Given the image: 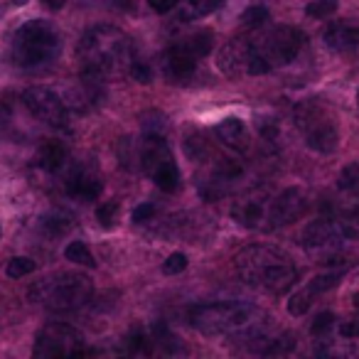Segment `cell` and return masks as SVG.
<instances>
[{
	"instance_id": "33",
	"label": "cell",
	"mask_w": 359,
	"mask_h": 359,
	"mask_svg": "<svg viewBox=\"0 0 359 359\" xmlns=\"http://www.w3.org/2000/svg\"><path fill=\"white\" fill-rule=\"evenodd\" d=\"M187 269V256L185 254H170L168 259H165V264H163V271L168 276H175V273H182V271Z\"/></svg>"
},
{
	"instance_id": "11",
	"label": "cell",
	"mask_w": 359,
	"mask_h": 359,
	"mask_svg": "<svg viewBox=\"0 0 359 359\" xmlns=\"http://www.w3.org/2000/svg\"><path fill=\"white\" fill-rule=\"evenodd\" d=\"M308 212V195L300 187H288L266 207V229H278L298 222Z\"/></svg>"
},
{
	"instance_id": "21",
	"label": "cell",
	"mask_w": 359,
	"mask_h": 359,
	"mask_svg": "<svg viewBox=\"0 0 359 359\" xmlns=\"http://www.w3.org/2000/svg\"><path fill=\"white\" fill-rule=\"evenodd\" d=\"M217 6H219L217 0H177V3H175V11H177V18L182 22H192V20H200V18L210 15Z\"/></svg>"
},
{
	"instance_id": "31",
	"label": "cell",
	"mask_w": 359,
	"mask_h": 359,
	"mask_svg": "<svg viewBox=\"0 0 359 359\" xmlns=\"http://www.w3.org/2000/svg\"><path fill=\"white\" fill-rule=\"evenodd\" d=\"M116 217H118V202H101L96 207V219L104 229H111L116 224Z\"/></svg>"
},
{
	"instance_id": "27",
	"label": "cell",
	"mask_w": 359,
	"mask_h": 359,
	"mask_svg": "<svg viewBox=\"0 0 359 359\" xmlns=\"http://www.w3.org/2000/svg\"><path fill=\"white\" fill-rule=\"evenodd\" d=\"M185 150H187V155H190L192 160H205V158H210V153H212L205 133H200V130H197L195 135H192V133L187 135V138H185Z\"/></svg>"
},
{
	"instance_id": "18",
	"label": "cell",
	"mask_w": 359,
	"mask_h": 359,
	"mask_svg": "<svg viewBox=\"0 0 359 359\" xmlns=\"http://www.w3.org/2000/svg\"><path fill=\"white\" fill-rule=\"evenodd\" d=\"M249 40H231L219 52V69L226 76L249 74Z\"/></svg>"
},
{
	"instance_id": "3",
	"label": "cell",
	"mask_w": 359,
	"mask_h": 359,
	"mask_svg": "<svg viewBox=\"0 0 359 359\" xmlns=\"http://www.w3.org/2000/svg\"><path fill=\"white\" fill-rule=\"evenodd\" d=\"M305 45V35L295 27L276 25L259 35L256 40H249V74H269L276 67H285L300 55Z\"/></svg>"
},
{
	"instance_id": "13",
	"label": "cell",
	"mask_w": 359,
	"mask_h": 359,
	"mask_svg": "<svg viewBox=\"0 0 359 359\" xmlns=\"http://www.w3.org/2000/svg\"><path fill=\"white\" fill-rule=\"evenodd\" d=\"M342 278V271H330V273H323V276H315L305 288H300L298 293H293V298L288 300V313L290 315H305L310 310V305L315 303V298L327 290H332L334 285L339 283Z\"/></svg>"
},
{
	"instance_id": "39",
	"label": "cell",
	"mask_w": 359,
	"mask_h": 359,
	"mask_svg": "<svg viewBox=\"0 0 359 359\" xmlns=\"http://www.w3.org/2000/svg\"><path fill=\"white\" fill-rule=\"evenodd\" d=\"M354 308H357V310H359V293H357V295H354Z\"/></svg>"
},
{
	"instance_id": "17",
	"label": "cell",
	"mask_w": 359,
	"mask_h": 359,
	"mask_svg": "<svg viewBox=\"0 0 359 359\" xmlns=\"http://www.w3.org/2000/svg\"><path fill=\"white\" fill-rule=\"evenodd\" d=\"M325 45L334 52H354L359 47V22L337 20L325 30Z\"/></svg>"
},
{
	"instance_id": "6",
	"label": "cell",
	"mask_w": 359,
	"mask_h": 359,
	"mask_svg": "<svg viewBox=\"0 0 359 359\" xmlns=\"http://www.w3.org/2000/svg\"><path fill=\"white\" fill-rule=\"evenodd\" d=\"M359 241V217H327L305 226L303 244L308 251L323 256L325 264L342 256L352 244Z\"/></svg>"
},
{
	"instance_id": "41",
	"label": "cell",
	"mask_w": 359,
	"mask_h": 359,
	"mask_svg": "<svg viewBox=\"0 0 359 359\" xmlns=\"http://www.w3.org/2000/svg\"><path fill=\"white\" fill-rule=\"evenodd\" d=\"M0 234H3V231H0Z\"/></svg>"
},
{
	"instance_id": "14",
	"label": "cell",
	"mask_w": 359,
	"mask_h": 359,
	"mask_svg": "<svg viewBox=\"0 0 359 359\" xmlns=\"http://www.w3.org/2000/svg\"><path fill=\"white\" fill-rule=\"evenodd\" d=\"M65 185H67V195H69L72 200H79V202L99 200L101 190H104L99 175H96L91 168H84V165H74V168L69 170Z\"/></svg>"
},
{
	"instance_id": "32",
	"label": "cell",
	"mask_w": 359,
	"mask_h": 359,
	"mask_svg": "<svg viewBox=\"0 0 359 359\" xmlns=\"http://www.w3.org/2000/svg\"><path fill=\"white\" fill-rule=\"evenodd\" d=\"M337 185L339 190H354V187H359V163L344 165L337 177Z\"/></svg>"
},
{
	"instance_id": "7",
	"label": "cell",
	"mask_w": 359,
	"mask_h": 359,
	"mask_svg": "<svg viewBox=\"0 0 359 359\" xmlns=\"http://www.w3.org/2000/svg\"><path fill=\"white\" fill-rule=\"evenodd\" d=\"M60 32L45 20L25 22L13 40V60L18 67H25V69L50 65L60 57Z\"/></svg>"
},
{
	"instance_id": "10",
	"label": "cell",
	"mask_w": 359,
	"mask_h": 359,
	"mask_svg": "<svg viewBox=\"0 0 359 359\" xmlns=\"http://www.w3.org/2000/svg\"><path fill=\"white\" fill-rule=\"evenodd\" d=\"M22 104L27 106L32 116L50 128L69 130V116H67V106L55 91L45 89V86H32L22 94Z\"/></svg>"
},
{
	"instance_id": "34",
	"label": "cell",
	"mask_w": 359,
	"mask_h": 359,
	"mask_svg": "<svg viewBox=\"0 0 359 359\" xmlns=\"http://www.w3.org/2000/svg\"><path fill=\"white\" fill-rule=\"evenodd\" d=\"M332 325H334V315L332 313H320L318 318L313 320V327H310V332H313L315 337H323V334L327 332Z\"/></svg>"
},
{
	"instance_id": "16",
	"label": "cell",
	"mask_w": 359,
	"mask_h": 359,
	"mask_svg": "<svg viewBox=\"0 0 359 359\" xmlns=\"http://www.w3.org/2000/svg\"><path fill=\"white\" fill-rule=\"evenodd\" d=\"M163 69L165 74H168L170 81H177V84H185V81L192 79V74H195L197 69V60L190 55V52L185 50V47H170L168 55H165L163 60Z\"/></svg>"
},
{
	"instance_id": "38",
	"label": "cell",
	"mask_w": 359,
	"mask_h": 359,
	"mask_svg": "<svg viewBox=\"0 0 359 359\" xmlns=\"http://www.w3.org/2000/svg\"><path fill=\"white\" fill-rule=\"evenodd\" d=\"M67 0H42V6H47L50 11H62Z\"/></svg>"
},
{
	"instance_id": "5",
	"label": "cell",
	"mask_w": 359,
	"mask_h": 359,
	"mask_svg": "<svg viewBox=\"0 0 359 359\" xmlns=\"http://www.w3.org/2000/svg\"><path fill=\"white\" fill-rule=\"evenodd\" d=\"M190 325L202 334H241L244 330L264 323L266 315L246 303H207L190 310Z\"/></svg>"
},
{
	"instance_id": "4",
	"label": "cell",
	"mask_w": 359,
	"mask_h": 359,
	"mask_svg": "<svg viewBox=\"0 0 359 359\" xmlns=\"http://www.w3.org/2000/svg\"><path fill=\"white\" fill-rule=\"evenodd\" d=\"M91 293H94V283L89 276L62 271V273H52L35 280L27 295L35 305L65 313V310H76L84 303H89Z\"/></svg>"
},
{
	"instance_id": "24",
	"label": "cell",
	"mask_w": 359,
	"mask_h": 359,
	"mask_svg": "<svg viewBox=\"0 0 359 359\" xmlns=\"http://www.w3.org/2000/svg\"><path fill=\"white\" fill-rule=\"evenodd\" d=\"M153 182L163 192H175V190H177V187H180V170H177V165H175V160H172V163H168V165H163L160 170H155Z\"/></svg>"
},
{
	"instance_id": "1",
	"label": "cell",
	"mask_w": 359,
	"mask_h": 359,
	"mask_svg": "<svg viewBox=\"0 0 359 359\" xmlns=\"http://www.w3.org/2000/svg\"><path fill=\"white\" fill-rule=\"evenodd\" d=\"M236 273L246 285L271 295H283L298 280L293 259L273 246H246L234 259Z\"/></svg>"
},
{
	"instance_id": "40",
	"label": "cell",
	"mask_w": 359,
	"mask_h": 359,
	"mask_svg": "<svg viewBox=\"0 0 359 359\" xmlns=\"http://www.w3.org/2000/svg\"><path fill=\"white\" fill-rule=\"evenodd\" d=\"M217 3H224V0H217Z\"/></svg>"
},
{
	"instance_id": "12",
	"label": "cell",
	"mask_w": 359,
	"mask_h": 359,
	"mask_svg": "<svg viewBox=\"0 0 359 359\" xmlns=\"http://www.w3.org/2000/svg\"><path fill=\"white\" fill-rule=\"evenodd\" d=\"M323 354L337 357H359V318L357 320H334V325L323 334Z\"/></svg>"
},
{
	"instance_id": "36",
	"label": "cell",
	"mask_w": 359,
	"mask_h": 359,
	"mask_svg": "<svg viewBox=\"0 0 359 359\" xmlns=\"http://www.w3.org/2000/svg\"><path fill=\"white\" fill-rule=\"evenodd\" d=\"M130 217H133L135 224H143V222H150L155 217V207L150 205V202H143V205L135 207L133 215H130Z\"/></svg>"
},
{
	"instance_id": "23",
	"label": "cell",
	"mask_w": 359,
	"mask_h": 359,
	"mask_svg": "<svg viewBox=\"0 0 359 359\" xmlns=\"http://www.w3.org/2000/svg\"><path fill=\"white\" fill-rule=\"evenodd\" d=\"M180 47H185L195 60H202L215 47V37H212V32H195V35H190L187 40L180 42Z\"/></svg>"
},
{
	"instance_id": "37",
	"label": "cell",
	"mask_w": 359,
	"mask_h": 359,
	"mask_svg": "<svg viewBox=\"0 0 359 359\" xmlns=\"http://www.w3.org/2000/svg\"><path fill=\"white\" fill-rule=\"evenodd\" d=\"M175 3H177V0H148V6L153 8L158 15H165V13L175 11Z\"/></svg>"
},
{
	"instance_id": "19",
	"label": "cell",
	"mask_w": 359,
	"mask_h": 359,
	"mask_svg": "<svg viewBox=\"0 0 359 359\" xmlns=\"http://www.w3.org/2000/svg\"><path fill=\"white\" fill-rule=\"evenodd\" d=\"M231 217L246 229H266V205L259 200H241L234 205Z\"/></svg>"
},
{
	"instance_id": "8",
	"label": "cell",
	"mask_w": 359,
	"mask_h": 359,
	"mask_svg": "<svg viewBox=\"0 0 359 359\" xmlns=\"http://www.w3.org/2000/svg\"><path fill=\"white\" fill-rule=\"evenodd\" d=\"M295 123L305 138V145L315 153H334L339 143V130L327 106L320 101H303L295 109Z\"/></svg>"
},
{
	"instance_id": "2",
	"label": "cell",
	"mask_w": 359,
	"mask_h": 359,
	"mask_svg": "<svg viewBox=\"0 0 359 359\" xmlns=\"http://www.w3.org/2000/svg\"><path fill=\"white\" fill-rule=\"evenodd\" d=\"M130 40L121 30L111 25H96L81 37L79 60L84 65V76L94 81H104L130 67Z\"/></svg>"
},
{
	"instance_id": "29",
	"label": "cell",
	"mask_w": 359,
	"mask_h": 359,
	"mask_svg": "<svg viewBox=\"0 0 359 359\" xmlns=\"http://www.w3.org/2000/svg\"><path fill=\"white\" fill-rule=\"evenodd\" d=\"M339 0H313V3H308V8H305V13H308L310 18H315V20H323V18H330L334 11H337Z\"/></svg>"
},
{
	"instance_id": "30",
	"label": "cell",
	"mask_w": 359,
	"mask_h": 359,
	"mask_svg": "<svg viewBox=\"0 0 359 359\" xmlns=\"http://www.w3.org/2000/svg\"><path fill=\"white\" fill-rule=\"evenodd\" d=\"M32 271H35V261L27 259V256H15V259L8 261L6 273L11 278H22V276H30Z\"/></svg>"
},
{
	"instance_id": "22",
	"label": "cell",
	"mask_w": 359,
	"mask_h": 359,
	"mask_svg": "<svg viewBox=\"0 0 359 359\" xmlns=\"http://www.w3.org/2000/svg\"><path fill=\"white\" fill-rule=\"evenodd\" d=\"M37 160H40V168H45L47 172H57L67 160V148L60 140H45V143L40 145Z\"/></svg>"
},
{
	"instance_id": "25",
	"label": "cell",
	"mask_w": 359,
	"mask_h": 359,
	"mask_svg": "<svg viewBox=\"0 0 359 359\" xmlns=\"http://www.w3.org/2000/svg\"><path fill=\"white\" fill-rule=\"evenodd\" d=\"M40 224L47 236H62L72 229V217L65 215V212H52V215L42 217Z\"/></svg>"
},
{
	"instance_id": "15",
	"label": "cell",
	"mask_w": 359,
	"mask_h": 359,
	"mask_svg": "<svg viewBox=\"0 0 359 359\" xmlns=\"http://www.w3.org/2000/svg\"><path fill=\"white\" fill-rule=\"evenodd\" d=\"M138 158H140V168L153 177L155 170H160L163 165L172 163V150L165 143V138L160 133H148L143 138V143L138 145Z\"/></svg>"
},
{
	"instance_id": "26",
	"label": "cell",
	"mask_w": 359,
	"mask_h": 359,
	"mask_svg": "<svg viewBox=\"0 0 359 359\" xmlns=\"http://www.w3.org/2000/svg\"><path fill=\"white\" fill-rule=\"evenodd\" d=\"M65 256H67V261H72V264H76V266H86V269H94L96 266L94 256H91L89 246H86L84 241H72L65 249Z\"/></svg>"
},
{
	"instance_id": "35",
	"label": "cell",
	"mask_w": 359,
	"mask_h": 359,
	"mask_svg": "<svg viewBox=\"0 0 359 359\" xmlns=\"http://www.w3.org/2000/svg\"><path fill=\"white\" fill-rule=\"evenodd\" d=\"M130 76H133L135 81H140V84H150V79H153V72H150L148 65H143V62H130Z\"/></svg>"
},
{
	"instance_id": "9",
	"label": "cell",
	"mask_w": 359,
	"mask_h": 359,
	"mask_svg": "<svg viewBox=\"0 0 359 359\" xmlns=\"http://www.w3.org/2000/svg\"><path fill=\"white\" fill-rule=\"evenodd\" d=\"M32 354L42 359L86 357V354H94V349H84V337H81V332L76 327H72L67 323H50L35 337Z\"/></svg>"
},
{
	"instance_id": "20",
	"label": "cell",
	"mask_w": 359,
	"mask_h": 359,
	"mask_svg": "<svg viewBox=\"0 0 359 359\" xmlns=\"http://www.w3.org/2000/svg\"><path fill=\"white\" fill-rule=\"evenodd\" d=\"M217 135L222 143L234 150H246V143H249L246 123L241 118H224L222 123H217Z\"/></svg>"
},
{
	"instance_id": "28",
	"label": "cell",
	"mask_w": 359,
	"mask_h": 359,
	"mask_svg": "<svg viewBox=\"0 0 359 359\" xmlns=\"http://www.w3.org/2000/svg\"><path fill=\"white\" fill-rule=\"evenodd\" d=\"M269 18H271V13L266 11L264 6H251L249 11H246L244 15H241V25L259 30V27H264L266 22H269Z\"/></svg>"
}]
</instances>
